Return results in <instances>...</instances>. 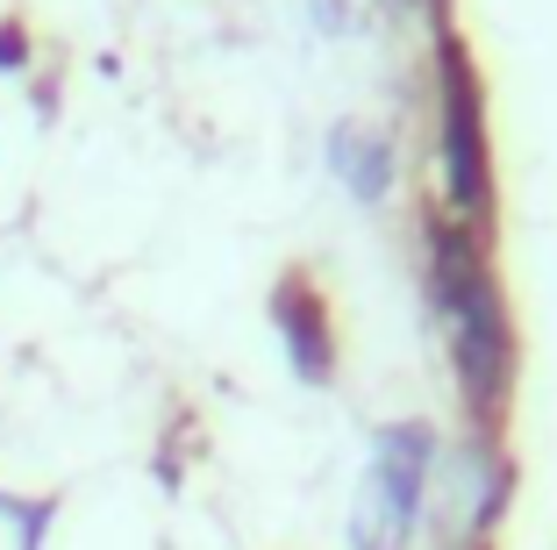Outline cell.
Returning a JSON list of instances; mask_svg holds the SVG:
<instances>
[{
  "label": "cell",
  "instance_id": "5b68a950",
  "mask_svg": "<svg viewBox=\"0 0 557 550\" xmlns=\"http://www.w3.org/2000/svg\"><path fill=\"white\" fill-rule=\"evenodd\" d=\"M329 172L344 179L358 200H379V194H386V179H394V150L379 144L372 130L344 122V130H329Z\"/></svg>",
  "mask_w": 557,
  "mask_h": 550
},
{
  "label": "cell",
  "instance_id": "7a4b0ae2",
  "mask_svg": "<svg viewBox=\"0 0 557 550\" xmlns=\"http://www.w3.org/2000/svg\"><path fill=\"white\" fill-rule=\"evenodd\" d=\"M443 194L458 222H486V114L458 44H443Z\"/></svg>",
  "mask_w": 557,
  "mask_h": 550
},
{
  "label": "cell",
  "instance_id": "6da1fadb",
  "mask_svg": "<svg viewBox=\"0 0 557 550\" xmlns=\"http://www.w3.org/2000/svg\"><path fill=\"white\" fill-rule=\"evenodd\" d=\"M436 308L450 315V343H458L465 401L493 415L500 387H508V315H500V286L486 279L472 236L436 222Z\"/></svg>",
  "mask_w": 557,
  "mask_h": 550
},
{
  "label": "cell",
  "instance_id": "8992f818",
  "mask_svg": "<svg viewBox=\"0 0 557 550\" xmlns=\"http://www.w3.org/2000/svg\"><path fill=\"white\" fill-rule=\"evenodd\" d=\"M15 65H22V36L0 29V72H15Z\"/></svg>",
  "mask_w": 557,
  "mask_h": 550
},
{
  "label": "cell",
  "instance_id": "3957f363",
  "mask_svg": "<svg viewBox=\"0 0 557 550\" xmlns=\"http://www.w3.org/2000/svg\"><path fill=\"white\" fill-rule=\"evenodd\" d=\"M422 472H429V437L422 421L386 429L372 451V479H364V508H358V536L364 550H400L422 508Z\"/></svg>",
  "mask_w": 557,
  "mask_h": 550
},
{
  "label": "cell",
  "instance_id": "277c9868",
  "mask_svg": "<svg viewBox=\"0 0 557 550\" xmlns=\"http://www.w3.org/2000/svg\"><path fill=\"white\" fill-rule=\"evenodd\" d=\"M272 322H278V337H286V351H294L300 379L322 387L329 365H336V351H329V322H322V308H314V293L300 286V279H286V286L272 293Z\"/></svg>",
  "mask_w": 557,
  "mask_h": 550
}]
</instances>
